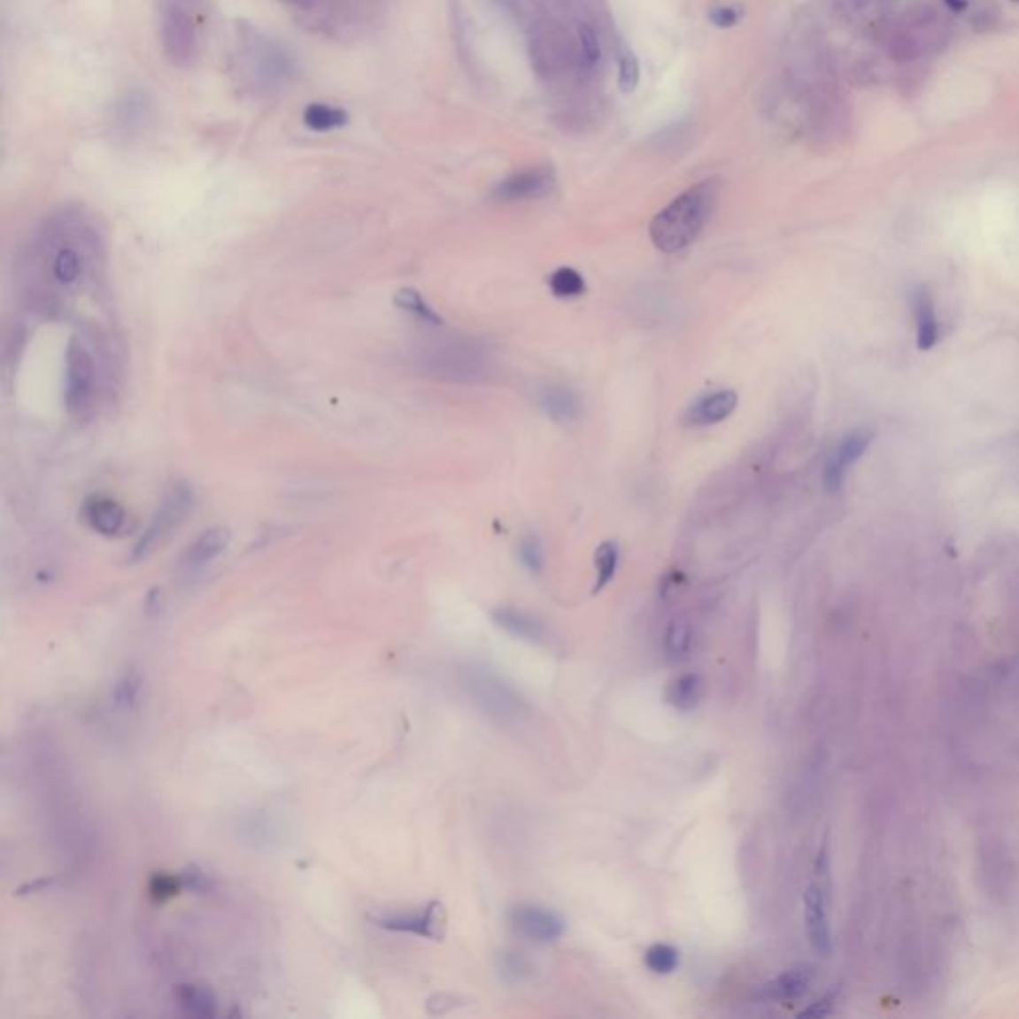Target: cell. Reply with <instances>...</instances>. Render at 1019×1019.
<instances>
[{
  "label": "cell",
  "instance_id": "cell-1",
  "mask_svg": "<svg viewBox=\"0 0 1019 1019\" xmlns=\"http://www.w3.org/2000/svg\"><path fill=\"white\" fill-rule=\"evenodd\" d=\"M719 191L721 181L709 178L695 183L669 205H665L649 226V235L657 250L677 253L691 245L715 212Z\"/></svg>",
  "mask_w": 1019,
  "mask_h": 1019
},
{
  "label": "cell",
  "instance_id": "cell-2",
  "mask_svg": "<svg viewBox=\"0 0 1019 1019\" xmlns=\"http://www.w3.org/2000/svg\"><path fill=\"white\" fill-rule=\"evenodd\" d=\"M191 508H194V490H191L186 482H175L170 490L166 492L164 500L156 510L154 518H151L148 529L140 537V542L135 544L132 560L138 561L150 556V553L154 552L183 520H186Z\"/></svg>",
  "mask_w": 1019,
  "mask_h": 1019
},
{
  "label": "cell",
  "instance_id": "cell-3",
  "mask_svg": "<svg viewBox=\"0 0 1019 1019\" xmlns=\"http://www.w3.org/2000/svg\"><path fill=\"white\" fill-rule=\"evenodd\" d=\"M376 926L389 932L414 934L427 940L440 942L446 934V910L443 902L432 900L419 912H387L371 914Z\"/></svg>",
  "mask_w": 1019,
  "mask_h": 1019
},
{
  "label": "cell",
  "instance_id": "cell-4",
  "mask_svg": "<svg viewBox=\"0 0 1019 1019\" xmlns=\"http://www.w3.org/2000/svg\"><path fill=\"white\" fill-rule=\"evenodd\" d=\"M94 359L86 344L72 339L66 349V408L72 416L82 414L94 397Z\"/></svg>",
  "mask_w": 1019,
  "mask_h": 1019
},
{
  "label": "cell",
  "instance_id": "cell-5",
  "mask_svg": "<svg viewBox=\"0 0 1019 1019\" xmlns=\"http://www.w3.org/2000/svg\"><path fill=\"white\" fill-rule=\"evenodd\" d=\"M826 858L818 856L814 876L808 882L805 892V928L813 950L821 956L830 952V928L826 916Z\"/></svg>",
  "mask_w": 1019,
  "mask_h": 1019
},
{
  "label": "cell",
  "instance_id": "cell-6",
  "mask_svg": "<svg viewBox=\"0 0 1019 1019\" xmlns=\"http://www.w3.org/2000/svg\"><path fill=\"white\" fill-rule=\"evenodd\" d=\"M164 50L174 64H189L196 54V28L180 3H167L162 12Z\"/></svg>",
  "mask_w": 1019,
  "mask_h": 1019
},
{
  "label": "cell",
  "instance_id": "cell-7",
  "mask_svg": "<svg viewBox=\"0 0 1019 1019\" xmlns=\"http://www.w3.org/2000/svg\"><path fill=\"white\" fill-rule=\"evenodd\" d=\"M553 188H556V174H553L552 167L536 166L512 174L496 183L492 197L502 204L528 202V199H540L552 194Z\"/></svg>",
  "mask_w": 1019,
  "mask_h": 1019
},
{
  "label": "cell",
  "instance_id": "cell-8",
  "mask_svg": "<svg viewBox=\"0 0 1019 1019\" xmlns=\"http://www.w3.org/2000/svg\"><path fill=\"white\" fill-rule=\"evenodd\" d=\"M874 438V432L868 428H858L848 432V435L840 440V443L832 448V452L826 459L824 470H822V482L829 492H838L842 484H845L848 470L862 459L864 452Z\"/></svg>",
  "mask_w": 1019,
  "mask_h": 1019
},
{
  "label": "cell",
  "instance_id": "cell-9",
  "mask_svg": "<svg viewBox=\"0 0 1019 1019\" xmlns=\"http://www.w3.org/2000/svg\"><path fill=\"white\" fill-rule=\"evenodd\" d=\"M508 922L520 936L540 944L556 942L566 932V922L553 910L537 904L513 906L508 914Z\"/></svg>",
  "mask_w": 1019,
  "mask_h": 1019
},
{
  "label": "cell",
  "instance_id": "cell-10",
  "mask_svg": "<svg viewBox=\"0 0 1019 1019\" xmlns=\"http://www.w3.org/2000/svg\"><path fill=\"white\" fill-rule=\"evenodd\" d=\"M472 689H475L478 703L482 705L486 711L494 713V715L513 717L520 713L521 699L508 685H504L500 679L488 675V673L486 675L484 673H478V675L472 679Z\"/></svg>",
  "mask_w": 1019,
  "mask_h": 1019
},
{
  "label": "cell",
  "instance_id": "cell-11",
  "mask_svg": "<svg viewBox=\"0 0 1019 1019\" xmlns=\"http://www.w3.org/2000/svg\"><path fill=\"white\" fill-rule=\"evenodd\" d=\"M739 397L735 390H717L697 398L683 414L685 427H709L729 419L735 413Z\"/></svg>",
  "mask_w": 1019,
  "mask_h": 1019
},
{
  "label": "cell",
  "instance_id": "cell-12",
  "mask_svg": "<svg viewBox=\"0 0 1019 1019\" xmlns=\"http://www.w3.org/2000/svg\"><path fill=\"white\" fill-rule=\"evenodd\" d=\"M912 309L916 320V343L920 351H930L940 339V323L936 317V305L926 287H916L912 291Z\"/></svg>",
  "mask_w": 1019,
  "mask_h": 1019
},
{
  "label": "cell",
  "instance_id": "cell-13",
  "mask_svg": "<svg viewBox=\"0 0 1019 1019\" xmlns=\"http://www.w3.org/2000/svg\"><path fill=\"white\" fill-rule=\"evenodd\" d=\"M231 540V534L228 528H212L197 537V540L189 545L186 552V558L181 561V567L188 574L197 572L204 566L212 564V561L223 553Z\"/></svg>",
  "mask_w": 1019,
  "mask_h": 1019
},
{
  "label": "cell",
  "instance_id": "cell-14",
  "mask_svg": "<svg viewBox=\"0 0 1019 1019\" xmlns=\"http://www.w3.org/2000/svg\"><path fill=\"white\" fill-rule=\"evenodd\" d=\"M537 405L550 421L558 424L574 422L580 416V400L575 392L564 384H550L542 389L537 395Z\"/></svg>",
  "mask_w": 1019,
  "mask_h": 1019
},
{
  "label": "cell",
  "instance_id": "cell-15",
  "mask_svg": "<svg viewBox=\"0 0 1019 1019\" xmlns=\"http://www.w3.org/2000/svg\"><path fill=\"white\" fill-rule=\"evenodd\" d=\"M810 984L808 968H792L778 974L773 980L763 984L757 992V998L763 1001H789L797 1000L807 992Z\"/></svg>",
  "mask_w": 1019,
  "mask_h": 1019
},
{
  "label": "cell",
  "instance_id": "cell-16",
  "mask_svg": "<svg viewBox=\"0 0 1019 1019\" xmlns=\"http://www.w3.org/2000/svg\"><path fill=\"white\" fill-rule=\"evenodd\" d=\"M705 693V683L699 673H681V675L673 677L668 687H665L663 699L673 709L677 711H693L697 705L701 703Z\"/></svg>",
  "mask_w": 1019,
  "mask_h": 1019
},
{
  "label": "cell",
  "instance_id": "cell-17",
  "mask_svg": "<svg viewBox=\"0 0 1019 1019\" xmlns=\"http://www.w3.org/2000/svg\"><path fill=\"white\" fill-rule=\"evenodd\" d=\"M175 1001L181 1012L189 1017H213L218 1015V998L210 985L181 984L174 992Z\"/></svg>",
  "mask_w": 1019,
  "mask_h": 1019
},
{
  "label": "cell",
  "instance_id": "cell-18",
  "mask_svg": "<svg viewBox=\"0 0 1019 1019\" xmlns=\"http://www.w3.org/2000/svg\"><path fill=\"white\" fill-rule=\"evenodd\" d=\"M492 621L513 637L526 641H540L544 637V625L534 615L516 607H498L492 612Z\"/></svg>",
  "mask_w": 1019,
  "mask_h": 1019
},
{
  "label": "cell",
  "instance_id": "cell-19",
  "mask_svg": "<svg viewBox=\"0 0 1019 1019\" xmlns=\"http://www.w3.org/2000/svg\"><path fill=\"white\" fill-rule=\"evenodd\" d=\"M86 520L94 532L102 536H116L124 528L126 512L116 500L92 498L86 504Z\"/></svg>",
  "mask_w": 1019,
  "mask_h": 1019
},
{
  "label": "cell",
  "instance_id": "cell-20",
  "mask_svg": "<svg viewBox=\"0 0 1019 1019\" xmlns=\"http://www.w3.org/2000/svg\"><path fill=\"white\" fill-rule=\"evenodd\" d=\"M349 116L343 108L331 104H309L303 112V124L311 132H333L347 126Z\"/></svg>",
  "mask_w": 1019,
  "mask_h": 1019
},
{
  "label": "cell",
  "instance_id": "cell-21",
  "mask_svg": "<svg viewBox=\"0 0 1019 1019\" xmlns=\"http://www.w3.org/2000/svg\"><path fill=\"white\" fill-rule=\"evenodd\" d=\"M548 287L552 295L558 297V299H577V297L588 291L582 273L574 267H558L548 277Z\"/></svg>",
  "mask_w": 1019,
  "mask_h": 1019
},
{
  "label": "cell",
  "instance_id": "cell-22",
  "mask_svg": "<svg viewBox=\"0 0 1019 1019\" xmlns=\"http://www.w3.org/2000/svg\"><path fill=\"white\" fill-rule=\"evenodd\" d=\"M395 305L398 309L411 313V315H414L416 319L424 320L427 325H432V327L443 325V319L438 317V313L422 299V295L416 291V289H411V287L400 289V291H397V295H395Z\"/></svg>",
  "mask_w": 1019,
  "mask_h": 1019
},
{
  "label": "cell",
  "instance_id": "cell-23",
  "mask_svg": "<svg viewBox=\"0 0 1019 1019\" xmlns=\"http://www.w3.org/2000/svg\"><path fill=\"white\" fill-rule=\"evenodd\" d=\"M50 269H52V277L58 281V283L70 285V283H74L76 279H80V273H82V259H80V253L74 250V247L62 245L54 253Z\"/></svg>",
  "mask_w": 1019,
  "mask_h": 1019
},
{
  "label": "cell",
  "instance_id": "cell-24",
  "mask_svg": "<svg viewBox=\"0 0 1019 1019\" xmlns=\"http://www.w3.org/2000/svg\"><path fill=\"white\" fill-rule=\"evenodd\" d=\"M593 564H596L598 580L593 585V593H599L606 585L614 580L617 566H620V550H617L615 542H604L598 545L596 556H593Z\"/></svg>",
  "mask_w": 1019,
  "mask_h": 1019
},
{
  "label": "cell",
  "instance_id": "cell-25",
  "mask_svg": "<svg viewBox=\"0 0 1019 1019\" xmlns=\"http://www.w3.org/2000/svg\"><path fill=\"white\" fill-rule=\"evenodd\" d=\"M691 644H693L691 623L683 620V617L673 620L668 631H665V652H668V655L671 660H683V657H687V653L691 652Z\"/></svg>",
  "mask_w": 1019,
  "mask_h": 1019
},
{
  "label": "cell",
  "instance_id": "cell-26",
  "mask_svg": "<svg viewBox=\"0 0 1019 1019\" xmlns=\"http://www.w3.org/2000/svg\"><path fill=\"white\" fill-rule=\"evenodd\" d=\"M142 675L135 669H127L122 677L116 681L112 689V701L118 709H132L138 705L142 695Z\"/></svg>",
  "mask_w": 1019,
  "mask_h": 1019
},
{
  "label": "cell",
  "instance_id": "cell-27",
  "mask_svg": "<svg viewBox=\"0 0 1019 1019\" xmlns=\"http://www.w3.org/2000/svg\"><path fill=\"white\" fill-rule=\"evenodd\" d=\"M645 966L657 976H669L679 966V952L669 944H653L645 952Z\"/></svg>",
  "mask_w": 1019,
  "mask_h": 1019
},
{
  "label": "cell",
  "instance_id": "cell-28",
  "mask_svg": "<svg viewBox=\"0 0 1019 1019\" xmlns=\"http://www.w3.org/2000/svg\"><path fill=\"white\" fill-rule=\"evenodd\" d=\"M496 972H498L500 980L506 984H520L521 980L532 974V966L529 961L518 952H504L496 961Z\"/></svg>",
  "mask_w": 1019,
  "mask_h": 1019
},
{
  "label": "cell",
  "instance_id": "cell-29",
  "mask_svg": "<svg viewBox=\"0 0 1019 1019\" xmlns=\"http://www.w3.org/2000/svg\"><path fill=\"white\" fill-rule=\"evenodd\" d=\"M617 64H620V74H617V84L623 94H633L639 84V62L628 46L620 48V56H617Z\"/></svg>",
  "mask_w": 1019,
  "mask_h": 1019
},
{
  "label": "cell",
  "instance_id": "cell-30",
  "mask_svg": "<svg viewBox=\"0 0 1019 1019\" xmlns=\"http://www.w3.org/2000/svg\"><path fill=\"white\" fill-rule=\"evenodd\" d=\"M518 558L529 574H540L544 569V548L540 537L529 534L518 544Z\"/></svg>",
  "mask_w": 1019,
  "mask_h": 1019
},
{
  "label": "cell",
  "instance_id": "cell-31",
  "mask_svg": "<svg viewBox=\"0 0 1019 1019\" xmlns=\"http://www.w3.org/2000/svg\"><path fill=\"white\" fill-rule=\"evenodd\" d=\"M183 890L180 874H154L150 880V896L154 902H166Z\"/></svg>",
  "mask_w": 1019,
  "mask_h": 1019
},
{
  "label": "cell",
  "instance_id": "cell-32",
  "mask_svg": "<svg viewBox=\"0 0 1019 1019\" xmlns=\"http://www.w3.org/2000/svg\"><path fill=\"white\" fill-rule=\"evenodd\" d=\"M577 35H580V48L583 60L588 66H593V64H598L601 56V46L596 30H593L590 24L583 22L580 24V28H577Z\"/></svg>",
  "mask_w": 1019,
  "mask_h": 1019
},
{
  "label": "cell",
  "instance_id": "cell-33",
  "mask_svg": "<svg viewBox=\"0 0 1019 1019\" xmlns=\"http://www.w3.org/2000/svg\"><path fill=\"white\" fill-rule=\"evenodd\" d=\"M180 878H181L183 888L191 890V892L205 894V892H212V888H213V878L207 872H204L202 868H197V866H188L186 870L180 872Z\"/></svg>",
  "mask_w": 1019,
  "mask_h": 1019
},
{
  "label": "cell",
  "instance_id": "cell-34",
  "mask_svg": "<svg viewBox=\"0 0 1019 1019\" xmlns=\"http://www.w3.org/2000/svg\"><path fill=\"white\" fill-rule=\"evenodd\" d=\"M709 20L715 24L717 28H731L739 22V12L729 6H717L709 12Z\"/></svg>",
  "mask_w": 1019,
  "mask_h": 1019
},
{
  "label": "cell",
  "instance_id": "cell-35",
  "mask_svg": "<svg viewBox=\"0 0 1019 1019\" xmlns=\"http://www.w3.org/2000/svg\"><path fill=\"white\" fill-rule=\"evenodd\" d=\"M832 1001H834V993H829V996H824L822 1000L814 1001V1004L810 1006V1007L802 1009L800 1017H824V1015H829L830 1009H832Z\"/></svg>",
  "mask_w": 1019,
  "mask_h": 1019
},
{
  "label": "cell",
  "instance_id": "cell-36",
  "mask_svg": "<svg viewBox=\"0 0 1019 1019\" xmlns=\"http://www.w3.org/2000/svg\"><path fill=\"white\" fill-rule=\"evenodd\" d=\"M56 882H58V878H56V876H48V878H40V880H35V882H28V884H24V886H20L19 890H16V894H19V896H27V894L46 892V890H50L52 886H56Z\"/></svg>",
  "mask_w": 1019,
  "mask_h": 1019
}]
</instances>
